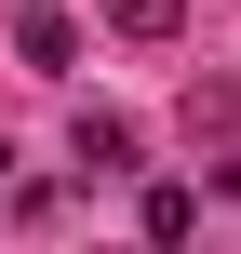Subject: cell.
<instances>
[{
  "instance_id": "cell-1",
  "label": "cell",
  "mask_w": 241,
  "mask_h": 254,
  "mask_svg": "<svg viewBox=\"0 0 241 254\" xmlns=\"http://www.w3.org/2000/svg\"><path fill=\"white\" fill-rule=\"evenodd\" d=\"M67 147H80V174H134V121H121V107H80Z\"/></svg>"
},
{
  "instance_id": "cell-2",
  "label": "cell",
  "mask_w": 241,
  "mask_h": 254,
  "mask_svg": "<svg viewBox=\"0 0 241 254\" xmlns=\"http://www.w3.org/2000/svg\"><path fill=\"white\" fill-rule=\"evenodd\" d=\"M134 228H148L161 254H174V241H201V188H174V174H161V188L134 201Z\"/></svg>"
},
{
  "instance_id": "cell-3",
  "label": "cell",
  "mask_w": 241,
  "mask_h": 254,
  "mask_svg": "<svg viewBox=\"0 0 241 254\" xmlns=\"http://www.w3.org/2000/svg\"><path fill=\"white\" fill-rule=\"evenodd\" d=\"M13 54H27V67H67V54H80V27H67V13H27V27H13Z\"/></svg>"
},
{
  "instance_id": "cell-4",
  "label": "cell",
  "mask_w": 241,
  "mask_h": 254,
  "mask_svg": "<svg viewBox=\"0 0 241 254\" xmlns=\"http://www.w3.org/2000/svg\"><path fill=\"white\" fill-rule=\"evenodd\" d=\"M107 27H121V40H174V27H188V0H107Z\"/></svg>"
}]
</instances>
